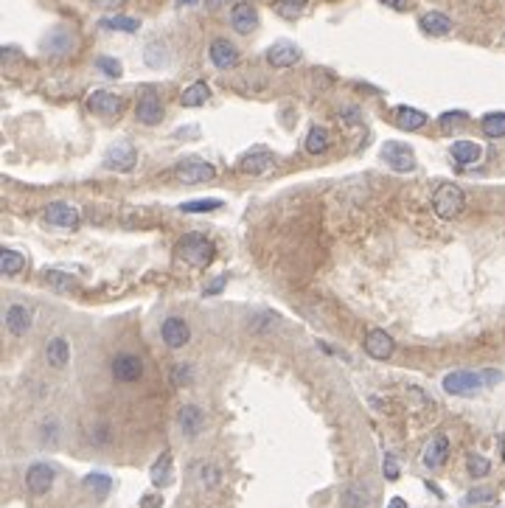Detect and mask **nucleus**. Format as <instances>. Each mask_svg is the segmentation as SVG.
Segmentation results:
<instances>
[{
    "instance_id": "1",
    "label": "nucleus",
    "mask_w": 505,
    "mask_h": 508,
    "mask_svg": "<svg viewBox=\"0 0 505 508\" xmlns=\"http://www.w3.org/2000/svg\"><path fill=\"white\" fill-rule=\"evenodd\" d=\"M174 253H177V259H183L188 267L205 270V267L214 261L217 247H214V242H211V239H205V236H200V233H188L186 239H180V242H177Z\"/></svg>"
},
{
    "instance_id": "2",
    "label": "nucleus",
    "mask_w": 505,
    "mask_h": 508,
    "mask_svg": "<svg viewBox=\"0 0 505 508\" xmlns=\"http://www.w3.org/2000/svg\"><path fill=\"white\" fill-rule=\"evenodd\" d=\"M433 208L441 219L460 217L463 208H466V194H463V188L455 186V183H443V186H438L433 194Z\"/></svg>"
},
{
    "instance_id": "3",
    "label": "nucleus",
    "mask_w": 505,
    "mask_h": 508,
    "mask_svg": "<svg viewBox=\"0 0 505 508\" xmlns=\"http://www.w3.org/2000/svg\"><path fill=\"white\" fill-rule=\"evenodd\" d=\"M486 385V373L477 371H452L443 376V390L452 396H472Z\"/></svg>"
},
{
    "instance_id": "4",
    "label": "nucleus",
    "mask_w": 505,
    "mask_h": 508,
    "mask_svg": "<svg viewBox=\"0 0 505 508\" xmlns=\"http://www.w3.org/2000/svg\"><path fill=\"white\" fill-rule=\"evenodd\" d=\"M174 177H177L180 183H186V186H197V183H211V180L217 177V169H214L208 160L194 157V160L180 163V166L174 169Z\"/></svg>"
},
{
    "instance_id": "5",
    "label": "nucleus",
    "mask_w": 505,
    "mask_h": 508,
    "mask_svg": "<svg viewBox=\"0 0 505 508\" xmlns=\"http://www.w3.org/2000/svg\"><path fill=\"white\" fill-rule=\"evenodd\" d=\"M42 214H45V222H48V225L62 227V230H76V227H79V222H81L79 208H73L71 203H62V200L48 203Z\"/></svg>"
},
{
    "instance_id": "6",
    "label": "nucleus",
    "mask_w": 505,
    "mask_h": 508,
    "mask_svg": "<svg viewBox=\"0 0 505 508\" xmlns=\"http://www.w3.org/2000/svg\"><path fill=\"white\" fill-rule=\"evenodd\" d=\"M87 107H90L96 115L115 118V115H121V110H124V98H121L118 93H113V90H93V93L87 96Z\"/></svg>"
},
{
    "instance_id": "7",
    "label": "nucleus",
    "mask_w": 505,
    "mask_h": 508,
    "mask_svg": "<svg viewBox=\"0 0 505 508\" xmlns=\"http://www.w3.org/2000/svg\"><path fill=\"white\" fill-rule=\"evenodd\" d=\"M135 163H138V152H135V146L127 144V141L113 144L107 149V154H104V166L113 169V171H132Z\"/></svg>"
},
{
    "instance_id": "8",
    "label": "nucleus",
    "mask_w": 505,
    "mask_h": 508,
    "mask_svg": "<svg viewBox=\"0 0 505 508\" xmlns=\"http://www.w3.org/2000/svg\"><path fill=\"white\" fill-rule=\"evenodd\" d=\"M382 160H385L390 169H396V171H413V169L419 166L413 149L404 144H396V141L382 146Z\"/></svg>"
},
{
    "instance_id": "9",
    "label": "nucleus",
    "mask_w": 505,
    "mask_h": 508,
    "mask_svg": "<svg viewBox=\"0 0 505 508\" xmlns=\"http://www.w3.org/2000/svg\"><path fill=\"white\" fill-rule=\"evenodd\" d=\"M54 469L48 466V463H34V466H28V472H25V489L34 495V497H42V495H48L51 492V486H54Z\"/></svg>"
},
{
    "instance_id": "10",
    "label": "nucleus",
    "mask_w": 505,
    "mask_h": 508,
    "mask_svg": "<svg viewBox=\"0 0 505 508\" xmlns=\"http://www.w3.org/2000/svg\"><path fill=\"white\" fill-rule=\"evenodd\" d=\"M110 371H113V376L118 379V382H138L141 376H144V360L141 357H135V354H118L113 365H110Z\"/></svg>"
},
{
    "instance_id": "11",
    "label": "nucleus",
    "mask_w": 505,
    "mask_h": 508,
    "mask_svg": "<svg viewBox=\"0 0 505 508\" xmlns=\"http://www.w3.org/2000/svg\"><path fill=\"white\" fill-rule=\"evenodd\" d=\"M273 166H276V154L267 152V149H253V152H247V154L239 160V171H242V174H253V177L267 174Z\"/></svg>"
},
{
    "instance_id": "12",
    "label": "nucleus",
    "mask_w": 505,
    "mask_h": 508,
    "mask_svg": "<svg viewBox=\"0 0 505 508\" xmlns=\"http://www.w3.org/2000/svg\"><path fill=\"white\" fill-rule=\"evenodd\" d=\"M160 334H163V343H166L169 349H183V346L191 340V329H188V323H186L183 317H174V315L163 320Z\"/></svg>"
},
{
    "instance_id": "13",
    "label": "nucleus",
    "mask_w": 505,
    "mask_h": 508,
    "mask_svg": "<svg viewBox=\"0 0 505 508\" xmlns=\"http://www.w3.org/2000/svg\"><path fill=\"white\" fill-rule=\"evenodd\" d=\"M230 26L239 34H253L259 28V11L253 3H236L230 9Z\"/></svg>"
},
{
    "instance_id": "14",
    "label": "nucleus",
    "mask_w": 505,
    "mask_h": 508,
    "mask_svg": "<svg viewBox=\"0 0 505 508\" xmlns=\"http://www.w3.org/2000/svg\"><path fill=\"white\" fill-rule=\"evenodd\" d=\"M365 351L373 360H387L396 351V343H393V337L385 329H370L368 337H365Z\"/></svg>"
},
{
    "instance_id": "15",
    "label": "nucleus",
    "mask_w": 505,
    "mask_h": 508,
    "mask_svg": "<svg viewBox=\"0 0 505 508\" xmlns=\"http://www.w3.org/2000/svg\"><path fill=\"white\" fill-rule=\"evenodd\" d=\"M267 62H270L273 68H292V65L300 62V48H297L295 43L281 40V43H276V45L267 48Z\"/></svg>"
},
{
    "instance_id": "16",
    "label": "nucleus",
    "mask_w": 505,
    "mask_h": 508,
    "mask_svg": "<svg viewBox=\"0 0 505 508\" xmlns=\"http://www.w3.org/2000/svg\"><path fill=\"white\" fill-rule=\"evenodd\" d=\"M177 424L188 438H197L205 427V413L197 405H183L180 413H177Z\"/></svg>"
},
{
    "instance_id": "17",
    "label": "nucleus",
    "mask_w": 505,
    "mask_h": 508,
    "mask_svg": "<svg viewBox=\"0 0 505 508\" xmlns=\"http://www.w3.org/2000/svg\"><path fill=\"white\" fill-rule=\"evenodd\" d=\"M208 57H211V62L222 68V71H227V68H233L236 62H239V48L233 45V43H227L225 37H217L214 43H211V48H208Z\"/></svg>"
},
{
    "instance_id": "18",
    "label": "nucleus",
    "mask_w": 505,
    "mask_h": 508,
    "mask_svg": "<svg viewBox=\"0 0 505 508\" xmlns=\"http://www.w3.org/2000/svg\"><path fill=\"white\" fill-rule=\"evenodd\" d=\"M135 115H138V121L146 124V127L160 124V118H163V104H160V98H157L154 93H144L141 101H138V107H135Z\"/></svg>"
},
{
    "instance_id": "19",
    "label": "nucleus",
    "mask_w": 505,
    "mask_h": 508,
    "mask_svg": "<svg viewBox=\"0 0 505 508\" xmlns=\"http://www.w3.org/2000/svg\"><path fill=\"white\" fill-rule=\"evenodd\" d=\"M446 458H449V438L446 436H435L433 441L424 446V455H421V461H424L427 469H441V466L446 463Z\"/></svg>"
},
{
    "instance_id": "20",
    "label": "nucleus",
    "mask_w": 505,
    "mask_h": 508,
    "mask_svg": "<svg viewBox=\"0 0 505 508\" xmlns=\"http://www.w3.org/2000/svg\"><path fill=\"white\" fill-rule=\"evenodd\" d=\"M6 329H8L14 337H23V334L31 329V309H28V306H20V303L8 306V309H6Z\"/></svg>"
},
{
    "instance_id": "21",
    "label": "nucleus",
    "mask_w": 505,
    "mask_h": 508,
    "mask_svg": "<svg viewBox=\"0 0 505 508\" xmlns=\"http://www.w3.org/2000/svg\"><path fill=\"white\" fill-rule=\"evenodd\" d=\"M45 360H48L51 368L62 371L65 365L71 363V343H68L65 337H51V340L45 343Z\"/></svg>"
},
{
    "instance_id": "22",
    "label": "nucleus",
    "mask_w": 505,
    "mask_h": 508,
    "mask_svg": "<svg viewBox=\"0 0 505 508\" xmlns=\"http://www.w3.org/2000/svg\"><path fill=\"white\" fill-rule=\"evenodd\" d=\"M427 121H430V118H427L421 110H416V107H399V110H396V124H399L402 130H407V132L421 130Z\"/></svg>"
},
{
    "instance_id": "23",
    "label": "nucleus",
    "mask_w": 505,
    "mask_h": 508,
    "mask_svg": "<svg viewBox=\"0 0 505 508\" xmlns=\"http://www.w3.org/2000/svg\"><path fill=\"white\" fill-rule=\"evenodd\" d=\"M421 28H424L427 34H433V37H443V34L452 31V20H449L443 11H427V14L421 17Z\"/></svg>"
},
{
    "instance_id": "24",
    "label": "nucleus",
    "mask_w": 505,
    "mask_h": 508,
    "mask_svg": "<svg viewBox=\"0 0 505 508\" xmlns=\"http://www.w3.org/2000/svg\"><path fill=\"white\" fill-rule=\"evenodd\" d=\"M208 98H211V87H208L205 81H194L191 87L183 90L180 104H183V107H203Z\"/></svg>"
},
{
    "instance_id": "25",
    "label": "nucleus",
    "mask_w": 505,
    "mask_h": 508,
    "mask_svg": "<svg viewBox=\"0 0 505 508\" xmlns=\"http://www.w3.org/2000/svg\"><path fill=\"white\" fill-rule=\"evenodd\" d=\"M303 146H306V152H309V154H323V152L331 146V135H329V130H326V127H312V130L306 132V141H303Z\"/></svg>"
},
{
    "instance_id": "26",
    "label": "nucleus",
    "mask_w": 505,
    "mask_h": 508,
    "mask_svg": "<svg viewBox=\"0 0 505 508\" xmlns=\"http://www.w3.org/2000/svg\"><path fill=\"white\" fill-rule=\"evenodd\" d=\"M480 154H483V149H480V144H475V141H455V144H452V157H455L460 166L477 163Z\"/></svg>"
},
{
    "instance_id": "27",
    "label": "nucleus",
    "mask_w": 505,
    "mask_h": 508,
    "mask_svg": "<svg viewBox=\"0 0 505 508\" xmlns=\"http://www.w3.org/2000/svg\"><path fill=\"white\" fill-rule=\"evenodd\" d=\"M23 267H25V256L17 253V250L3 247V253H0V270H3V276H17V273H23Z\"/></svg>"
},
{
    "instance_id": "28",
    "label": "nucleus",
    "mask_w": 505,
    "mask_h": 508,
    "mask_svg": "<svg viewBox=\"0 0 505 508\" xmlns=\"http://www.w3.org/2000/svg\"><path fill=\"white\" fill-rule=\"evenodd\" d=\"M101 28H107V31H127V34H135L138 28H141V23L135 20V17H107V20H101Z\"/></svg>"
},
{
    "instance_id": "29",
    "label": "nucleus",
    "mask_w": 505,
    "mask_h": 508,
    "mask_svg": "<svg viewBox=\"0 0 505 508\" xmlns=\"http://www.w3.org/2000/svg\"><path fill=\"white\" fill-rule=\"evenodd\" d=\"M169 480H171V455L163 452L160 461L152 466V483H154V486H166Z\"/></svg>"
},
{
    "instance_id": "30",
    "label": "nucleus",
    "mask_w": 505,
    "mask_h": 508,
    "mask_svg": "<svg viewBox=\"0 0 505 508\" xmlns=\"http://www.w3.org/2000/svg\"><path fill=\"white\" fill-rule=\"evenodd\" d=\"M73 48V37L68 31H54L48 40H45V51L48 54H68Z\"/></svg>"
},
{
    "instance_id": "31",
    "label": "nucleus",
    "mask_w": 505,
    "mask_h": 508,
    "mask_svg": "<svg viewBox=\"0 0 505 508\" xmlns=\"http://www.w3.org/2000/svg\"><path fill=\"white\" fill-rule=\"evenodd\" d=\"M480 127L489 138H505V113H489L480 121Z\"/></svg>"
},
{
    "instance_id": "32",
    "label": "nucleus",
    "mask_w": 505,
    "mask_h": 508,
    "mask_svg": "<svg viewBox=\"0 0 505 508\" xmlns=\"http://www.w3.org/2000/svg\"><path fill=\"white\" fill-rule=\"evenodd\" d=\"M217 208H222V200H191V203L180 205L183 214H205V211H217Z\"/></svg>"
},
{
    "instance_id": "33",
    "label": "nucleus",
    "mask_w": 505,
    "mask_h": 508,
    "mask_svg": "<svg viewBox=\"0 0 505 508\" xmlns=\"http://www.w3.org/2000/svg\"><path fill=\"white\" fill-rule=\"evenodd\" d=\"M166 60H169V57H166V45H163V43L154 40V43L146 45V65H149V68H160V65H166Z\"/></svg>"
},
{
    "instance_id": "34",
    "label": "nucleus",
    "mask_w": 505,
    "mask_h": 508,
    "mask_svg": "<svg viewBox=\"0 0 505 508\" xmlns=\"http://www.w3.org/2000/svg\"><path fill=\"white\" fill-rule=\"evenodd\" d=\"M84 486H87V489H93L98 497H104V495L113 489V480H110L107 475H101V472H93V475H87V478H84Z\"/></svg>"
},
{
    "instance_id": "35",
    "label": "nucleus",
    "mask_w": 505,
    "mask_h": 508,
    "mask_svg": "<svg viewBox=\"0 0 505 508\" xmlns=\"http://www.w3.org/2000/svg\"><path fill=\"white\" fill-rule=\"evenodd\" d=\"M346 506L368 508L370 506V492H368V489H362V486H351V489H346Z\"/></svg>"
},
{
    "instance_id": "36",
    "label": "nucleus",
    "mask_w": 505,
    "mask_h": 508,
    "mask_svg": "<svg viewBox=\"0 0 505 508\" xmlns=\"http://www.w3.org/2000/svg\"><path fill=\"white\" fill-rule=\"evenodd\" d=\"M45 281L59 292H68L73 287V276L62 273V270H45Z\"/></svg>"
},
{
    "instance_id": "37",
    "label": "nucleus",
    "mask_w": 505,
    "mask_h": 508,
    "mask_svg": "<svg viewBox=\"0 0 505 508\" xmlns=\"http://www.w3.org/2000/svg\"><path fill=\"white\" fill-rule=\"evenodd\" d=\"M466 466H469V475H472V478H486V475L492 472V463H489V458H483V455H469V458H466Z\"/></svg>"
},
{
    "instance_id": "38",
    "label": "nucleus",
    "mask_w": 505,
    "mask_h": 508,
    "mask_svg": "<svg viewBox=\"0 0 505 508\" xmlns=\"http://www.w3.org/2000/svg\"><path fill=\"white\" fill-rule=\"evenodd\" d=\"M466 121H469V115H466V113H460V110H458V113H443V115L438 118V124H441V130H443V132L458 130V127H463Z\"/></svg>"
},
{
    "instance_id": "39",
    "label": "nucleus",
    "mask_w": 505,
    "mask_h": 508,
    "mask_svg": "<svg viewBox=\"0 0 505 508\" xmlns=\"http://www.w3.org/2000/svg\"><path fill=\"white\" fill-rule=\"evenodd\" d=\"M96 68L104 73V76H110V79H118V76L124 73L121 62H118V60H110V57H98V60H96Z\"/></svg>"
},
{
    "instance_id": "40",
    "label": "nucleus",
    "mask_w": 505,
    "mask_h": 508,
    "mask_svg": "<svg viewBox=\"0 0 505 508\" xmlns=\"http://www.w3.org/2000/svg\"><path fill=\"white\" fill-rule=\"evenodd\" d=\"M191 379H194L191 365H174V368H171V385L183 388V385H191Z\"/></svg>"
},
{
    "instance_id": "41",
    "label": "nucleus",
    "mask_w": 505,
    "mask_h": 508,
    "mask_svg": "<svg viewBox=\"0 0 505 508\" xmlns=\"http://www.w3.org/2000/svg\"><path fill=\"white\" fill-rule=\"evenodd\" d=\"M303 6H306V0H278L276 3V9H278V14H284V17H297L300 11H303Z\"/></svg>"
},
{
    "instance_id": "42",
    "label": "nucleus",
    "mask_w": 505,
    "mask_h": 508,
    "mask_svg": "<svg viewBox=\"0 0 505 508\" xmlns=\"http://www.w3.org/2000/svg\"><path fill=\"white\" fill-rule=\"evenodd\" d=\"M489 500H494V492L492 489H475V492H469L466 495V506H480V503H489Z\"/></svg>"
},
{
    "instance_id": "43",
    "label": "nucleus",
    "mask_w": 505,
    "mask_h": 508,
    "mask_svg": "<svg viewBox=\"0 0 505 508\" xmlns=\"http://www.w3.org/2000/svg\"><path fill=\"white\" fill-rule=\"evenodd\" d=\"M382 472H385L387 480H399V461H396L393 455H385V461H382Z\"/></svg>"
},
{
    "instance_id": "44",
    "label": "nucleus",
    "mask_w": 505,
    "mask_h": 508,
    "mask_svg": "<svg viewBox=\"0 0 505 508\" xmlns=\"http://www.w3.org/2000/svg\"><path fill=\"white\" fill-rule=\"evenodd\" d=\"M200 480H203L205 486H217L219 483V469H214L211 463H205V466L200 469Z\"/></svg>"
},
{
    "instance_id": "45",
    "label": "nucleus",
    "mask_w": 505,
    "mask_h": 508,
    "mask_svg": "<svg viewBox=\"0 0 505 508\" xmlns=\"http://www.w3.org/2000/svg\"><path fill=\"white\" fill-rule=\"evenodd\" d=\"M98 9H104V11H115V9H121L127 0H93Z\"/></svg>"
},
{
    "instance_id": "46",
    "label": "nucleus",
    "mask_w": 505,
    "mask_h": 508,
    "mask_svg": "<svg viewBox=\"0 0 505 508\" xmlns=\"http://www.w3.org/2000/svg\"><path fill=\"white\" fill-rule=\"evenodd\" d=\"M385 6H390V9H396V11H407L410 9V0H382Z\"/></svg>"
},
{
    "instance_id": "47",
    "label": "nucleus",
    "mask_w": 505,
    "mask_h": 508,
    "mask_svg": "<svg viewBox=\"0 0 505 508\" xmlns=\"http://www.w3.org/2000/svg\"><path fill=\"white\" fill-rule=\"evenodd\" d=\"M222 287H225V278H217L211 287H205V295H214V292H219Z\"/></svg>"
},
{
    "instance_id": "48",
    "label": "nucleus",
    "mask_w": 505,
    "mask_h": 508,
    "mask_svg": "<svg viewBox=\"0 0 505 508\" xmlns=\"http://www.w3.org/2000/svg\"><path fill=\"white\" fill-rule=\"evenodd\" d=\"M387 508H407V503H404L402 497H393V500L387 503Z\"/></svg>"
},
{
    "instance_id": "49",
    "label": "nucleus",
    "mask_w": 505,
    "mask_h": 508,
    "mask_svg": "<svg viewBox=\"0 0 505 508\" xmlns=\"http://www.w3.org/2000/svg\"><path fill=\"white\" fill-rule=\"evenodd\" d=\"M180 6H188V3H197V0H177Z\"/></svg>"
}]
</instances>
